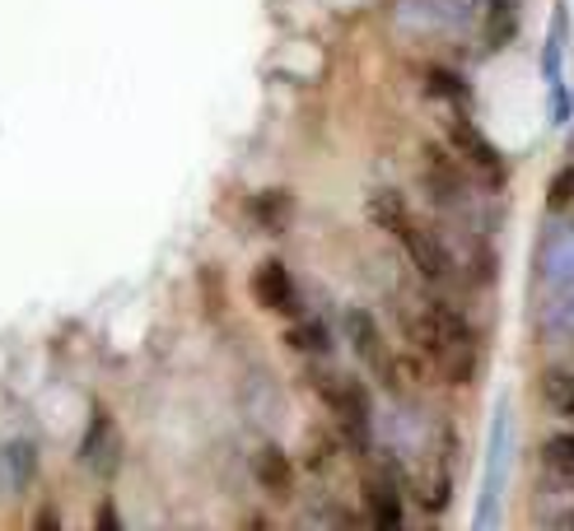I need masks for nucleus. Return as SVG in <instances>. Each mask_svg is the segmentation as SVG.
<instances>
[{
	"instance_id": "4468645a",
	"label": "nucleus",
	"mask_w": 574,
	"mask_h": 531,
	"mask_svg": "<svg viewBox=\"0 0 574 531\" xmlns=\"http://www.w3.org/2000/svg\"><path fill=\"white\" fill-rule=\"evenodd\" d=\"M285 346L299 350V354H322L328 350V326L322 322H294L285 332Z\"/></svg>"
},
{
	"instance_id": "f8f14e48",
	"label": "nucleus",
	"mask_w": 574,
	"mask_h": 531,
	"mask_svg": "<svg viewBox=\"0 0 574 531\" xmlns=\"http://www.w3.org/2000/svg\"><path fill=\"white\" fill-rule=\"evenodd\" d=\"M541 401H547L556 415L574 419V373H565V368L541 373Z\"/></svg>"
},
{
	"instance_id": "f03ea898",
	"label": "nucleus",
	"mask_w": 574,
	"mask_h": 531,
	"mask_svg": "<svg viewBox=\"0 0 574 531\" xmlns=\"http://www.w3.org/2000/svg\"><path fill=\"white\" fill-rule=\"evenodd\" d=\"M369 220H374L383 233H393V243L411 257V266L421 271V280H430V285H448V280L458 275L444 238L430 224L416 220V210L407 206V196L401 192H387L383 186V192L369 196Z\"/></svg>"
},
{
	"instance_id": "ddd939ff",
	"label": "nucleus",
	"mask_w": 574,
	"mask_h": 531,
	"mask_svg": "<svg viewBox=\"0 0 574 531\" xmlns=\"http://www.w3.org/2000/svg\"><path fill=\"white\" fill-rule=\"evenodd\" d=\"M541 462H547L561 480H570V485H574V433H556V439L541 443Z\"/></svg>"
},
{
	"instance_id": "423d86ee",
	"label": "nucleus",
	"mask_w": 574,
	"mask_h": 531,
	"mask_svg": "<svg viewBox=\"0 0 574 531\" xmlns=\"http://www.w3.org/2000/svg\"><path fill=\"white\" fill-rule=\"evenodd\" d=\"M462 164L454 150H439V145H425V164H421V173H425V186L434 192V200H444V206H454V200L462 196Z\"/></svg>"
},
{
	"instance_id": "f3484780",
	"label": "nucleus",
	"mask_w": 574,
	"mask_h": 531,
	"mask_svg": "<svg viewBox=\"0 0 574 531\" xmlns=\"http://www.w3.org/2000/svg\"><path fill=\"white\" fill-rule=\"evenodd\" d=\"M574 200V168H565L561 178H551V186H547V206L551 210H565Z\"/></svg>"
},
{
	"instance_id": "7ed1b4c3",
	"label": "nucleus",
	"mask_w": 574,
	"mask_h": 531,
	"mask_svg": "<svg viewBox=\"0 0 574 531\" xmlns=\"http://www.w3.org/2000/svg\"><path fill=\"white\" fill-rule=\"evenodd\" d=\"M314 392L318 401L328 405V415L341 425V433H346L350 443H365L369 439V397L365 387L355 378H341V373H314Z\"/></svg>"
},
{
	"instance_id": "39448f33",
	"label": "nucleus",
	"mask_w": 574,
	"mask_h": 531,
	"mask_svg": "<svg viewBox=\"0 0 574 531\" xmlns=\"http://www.w3.org/2000/svg\"><path fill=\"white\" fill-rule=\"evenodd\" d=\"M253 299L257 308L267 312H281V318H299V289L281 261H262L253 271Z\"/></svg>"
},
{
	"instance_id": "20e7f679",
	"label": "nucleus",
	"mask_w": 574,
	"mask_h": 531,
	"mask_svg": "<svg viewBox=\"0 0 574 531\" xmlns=\"http://www.w3.org/2000/svg\"><path fill=\"white\" fill-rule=\"evenodd\" d=\"M444 131H448V150H454L458 159L468 164V173H476L486 186H500V182H505L509 168H505V159H500V150H495L486 135H481V127H476L468 113H462V107L444 121Z\"/></svg>"
},
{
	"instance_id": "6e6552de",
	"label": "nucleus",
	"mask_w": 574,
	"mask_h": 531,
	"mask_svg": "<svg viewBox=\"0 0 574 531\" xmlns=\"http://www.w3.org/2000/svg\"><path fill=\"white\" fill-rule=\"evenodd\" d=\"M253 471H257V485L267 490L271 498H290L294 490V466L281 448H257V457H253Z\"/></svg>"
},
{
	"instance_id": "9d476101",
	"label": "nucleus",
	"mask_w": 574,
	"mask_h": 531,
	"mask_svg": "<svg viewBox=\"0 0 574 531\" xmlns=\"http://www.w3.org/2000/svg\"><path fill=\"white\" fill-rule=\"evenodd\" d=\"M365 504H369V518L379 527H397L401 522V494H397V480L393 476H369L365 480Z\"/></svg>"
},
{
	"instance_id": "2eb2a0df",
	"label": "nucleus",
	"mask_w": 574,
	"mask_h": 531,
	"mask_svg": "<svg viewBox=\"0 0 574 531\" xmlns=\"http://www.w3.org/2000/svg\"><path fill=\"white\" fill-rule=\"evenodd\" d=\"M28 476H34V448H28V443L5 448V480H10V485L14 490L28 485Z\"/></svg>"
},
{
	"instance_id": "1a4fd4ad",
	"label": "nucleus",
	"mask_w": 574,
	"mask_h": 531,
	"mask_svg": "<svg viewBox=\"0 0 574 531\" xmlns=\"http://www.w3.org/2000/svg\"><path fill=\"white\" fill-rule=\"evenodd\" d=\"M113 457H117L113 419H107V411H94V425H89L85 443H80V462L94 466V471H113Z\"/></svg>"
},
{
	"instance_id": "0eeeda50",
	"label": "nucleus",
	"mask_w": 574,
	"mask_h": 531,
	"mask_svg": "<svg viewBox=\"0 0 574 531\" xmlns=\"http://www.w3.org/2000/svg\"><path fill=\"white\" fill-rule=\"evenodd\" d=\"M346 332H350V346H355V354H360L365 364H369V368H374L379 378H383V373H387V364H393V354H387V346H383V332H379V322L369 318L365 308H350V312H346Z\"/></svg>"
},
{
	"instance_id": "9b49d317",
	"label": "nucleus",
	"mask_w": 574,
	"mask_h": 531,
	"mask_svg": "<svg viewBox=\"0 0 574 531\" xmlns=\"http://www.w3.org/2000/svg\"><path fill=\"white\" fill-rule=\"evenodd\" d=\"M425 93H430V99L454 103V107H468V99H472L468 80H462V75H454V70H444V66H430L425 70Z\"/></svg>"
},
{
	"instance_id": "f257e3e1",
	"label": "nucleus",
	"mask_w": 574,
	"mask_h": 531,
	"mask_svg": "<svg viewBox=\"0 0 574 531\" xmlns=\"http://www.w3.org/2000/svg\"><path fill=\"white\" fill-rule=\"evenodd\" d=\"M401 332H407L411 350L425 359V364H434V373H439L444 383H472L476 373V332L472 322L462 318V312L454 303L444 299H430V294H421V299H407L401 303Z\"/></svg>"
},
{
	"instance_id": "dca6fc26",
	"label": "nucleus",
	"mask_w": 574,
	"mask_h": 531,
	"mask_svg": "<svg viewBox=\"0 0 574 531\" xmlns=\"http://www.w3.org/2000/svg\"><path fill=\"white\" fill-rule=\"evenodd\" d=\"M285 206H290L285 192H262V196H257V215H262V224L276 229V224L285 220Z\"/></svg>"
}]
</instances>
